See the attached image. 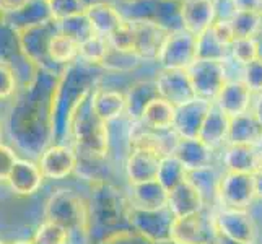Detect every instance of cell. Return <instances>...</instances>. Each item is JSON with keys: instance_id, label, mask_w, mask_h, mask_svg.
<instances>
[{"instance_id": "cell-19", "label": "cell", "mask_w": 262, "mask_h": 244, "mask_svg": "<svg viewBox=\"0 0 262 244\" xmlns=\"http://www.w3.org/2000/svg\"><path fill=\"white\" fill-rule=\"evenodd\" d=\"M90 106L96 117L110 124L127 113V96L119 90L99 86L90 95Z\"/></svg>"}, {"instance_id": "cell-46", "label": "cell", "mask_w": 262, "mask_h": 244, "mask_svg": "<svg viewBox=\"0 0 262 244\" xmlns=\"http://www.w3.org/2000/svg\"><path fill=\"white\" fill-rule=\"evenodd\" d=\"M256 192H257V197H262V174L256 176Z\"/></svg>"}, {"instance_id": "cell-26", "label": "cell", "mask_w": 262, "mask_h": 244, "mask_svg": "<svg viewBox=\"0 0 262 244\" xmlns=\"http://www.w3.org/2000/svg\"><path fill=\"white\" fill-rule=\"evenodd\" d=\"M228 130H230V116L225 114L219 106L212 104L207 114L204 125L199 134V139L207 143L213 150L228 145Z\"/></svg>"}, {"instance_id": "cell-37", "label": "cell", "mask_w": 262, "mask_h": 244, "mask_svg": "<svg viewBox=\"0 0 262 244\" xmlns=\"http://www.w3.org/2000/svg\"><path fill=\"white\" fill-rule=\"evenodd\" d=\"M110 46L111 49L122 52V54H135V34H134V28L129 18H125V21L117 28L110 38Z\"/></svg>"}, {"instance_id": "cell-47", "label": "cell", "mask_w": 262, "mask_h": 244, "mask_svg": "<svg viewBox=\"0 0 262 244\" xmlns=\"http://www.w3.org/2000/svg\"><path fill=\"white\" fill-rule=\"evenodd\" d=\"M12 244H34L33 239H20V241H15Z\"/></svg>"}, {"instance_id": "cell-41", "label": "cell", "mask_w": 262, "mask_h": 244, "mask_svg": "<svg viewBox=\"0 0 262 244\" xmlns=\"http://www.w3.org/2000/svg\"><path fill=\"white\" fill-rule=\"evenodd\" d=\"M18 90V77L13 65L0 62V101L10 99Z\"/></svg>"}, {"instance_id": "cell-2", "label": "cell", "mask_w": 262, "mask_h": 244, "mask_svg": "<svg viewBox=\"0 0 262 244\" xmlns=\"http://www.w3.org/2000/svg\"><path fill=\"white\" fill-rule=\"evenodd\" d=\"M46 220L60 225L69 233H86L90 209L86 202L72 189H57L51 194L44 209Z\"/></svg>"}, {"instance_id": "cell-1", "label": "cell", "mask_w": 262, "mask_h": 244, "mask_svg": "<svg viewBox=\"0 0 262 244\" xmlns=\"http://www.w3.org/2000/svg\"><path fill=\"white\" fill-rule=\"evenodd\" d=\"M75 153L88 160H103L110 151V129L92 111L90 98L75 111L69 124Z\"/></svg>"}, {"instance_id": "cell-8", "label": "cell", "mask_w": 262, "mask_h": 244, "mask_svg": "<svg viewBox=\"0 0 262 244\" xmlns=\"http://www.w3.org/2000/svg\"><path fill=\"white\" fill-rule=\"evenodd\" d=\"M216 197L223 209L246 210L257 197L256 176L225 171V174H222L219 179Z\"/></svg>"}, {"instance_id": "cell-20", "label": "cell", "mask_w": 262, "mask_h": 244, "mask_svg": "<svg viewBox=\"0 0 262 244\" xmlns=\"http://www.w3.org/2000/svg\"><path fill=\"white\" fill-rule=\"evenodd\" d=\"M223 166L233 173L262 174V148L256 145H227L223 151Z\"/></svg>"}, {"instance_id": "cell-29", "label": "cell", "mask_w": 262, "mask_h": 244, "mask_svg": "<svg viewBox=\"0 0 262 244\" xmlns=\"http://www.w3.org/2000/svg\"><path fill=\"white\" fill-rule=\"evenodd\" d=\"M80 44L70 36L57 31L48 44V57L52 65H72L78 60Z\"/></svg>"}, {"instance_id": "cell-36", "label": "cell", "mask_w": 262, "mask_h": 244, "mask_svg": "<svg viewBox=\"0 0 262 244\" xmlns=\"http://www.w3.org/2000/svg\"><path fill=\"white\" fill-rule=\"evenodd\" d=\"M49 12L54 21H64L67 18L85 13V0H48Z\"/></svg>"}, {"instance_id": "cell-48", "label": "cell", "mask_w": 262, "mask_h": 244, "mask_svg": "<svg viewBox=\"0 0 262 244\" xmlns=\"http://www.w3.org/2000/svg\"><path fill=\"white\" fill-rule=\"evenodd\" d=\"M161 2H178V4H179L181 0H161Z\"/></svg>"}, {"instance_id": "cell-14", "label": "cell", "mask_w": 262, "mask_h": 244, "mask_svg": "<svg viewBox=\"0 0 262 244\" xmlns=\"http://www.w3.org/2000/svg\"><path fill=\"white\" fill-rule=\"evenodd\" d=\"M213 103L202 98H194L183 106L176 107V117L173 130L178 137L183 139H199V134L204 125V121L209 114Z\"/></svg>"}, {"instance_id": "cell-3", "label": "cell", "mask_w": 262, "mask_h": 244, "mask_svg": "<svg viewBox=\"0 0 262 244\" xmlns=\"http://www.w3.org/2000/svg\"><path fill=\"white\" fill-rule=\"evenodd\" d=\"M199 42L201 36L189 33L184 28L171 30L157 64L160 69L187 70L199 59Z\"/></svg>"}, {"instance_id": "cell-21", "label": "cell", "mask_w": 262, "mask_h": 244, "mask_svg": "<svg viewBox=\"0 0 262 244\" xmlns=\"http://www.w3.org/2000/svg\"><path fill=\"white\" fill-rule=\"evenodd\" d=\"M85 16L88 18L95 34L104 36V38H110L125 21V16L111 0L88 4L85 8Z\"/></svg>"}, {"instance_id": "cell-13", "label": "cell", "mask_w": 262, "mask_h": 244, "mask_svg": "<svg viewBox=\"0 0 262 244\" xmlns=\"http://www.w3.org/2000/svg\"><path fill=\"white\" fill-rule=\"evenodd\" d=\"M178 15L181 28L195 36H202L212 28L219 18L216 0H181Z\"/></svg>"}, {"instance_id": "cell-33", "label": "cell", "mask_w": 262, "mask_h": 244, "mask_svg": "<svg viewBox=\"0 0 262 244\" xmlns=\"http://www.w3.org/2000/svg\"><path fill=\"white\" fill-rule=\"evenodd\" d=\"M157 179L168 192H171L176 186H179L181 183H184L187 179V169L181 165L173 155H168L165 158H161V165H160Z\"/></svg>"}, {"instance_id": "cell-17", "label": "cell", "mask_w": 262, "mask_h": 244, "mask_svg": "<svg viewBox=\"0 0 262 244\" xmlns=\"http://www.w3.org/2000/svg\"><path fill=\"white\" fill-rule=\"evenodd\" d=\"M215 106H219L220 109L230 116H239L252 109L254 106V93L246 86V83L239 80H228L222 92L213 101Z\"/></svg>"}, {"instance_id": "cell-49", "label": "cell", "mask_w": 262, "mask_h": 244, "mask_svg": "<svg viewBox=\"0 0 262 244\" xmlns=\"http://www.w3.org/2000/svg\"><path fill=\"white\" fill-rule=\"evenodd\" d=\"M4 21V15H2V12H0V23Z\"/></svg>"}, {"instance_id": "cell-25", "label": "cell", "mask_w": 262, "mask_h": 244, "mask_svg": "<svg viewBox=\"0 0 262 244\" xmlns=\"http://www.w3.org/2000/svg\"><path fill=\"white\" fill-rule=\"evenodd\" d=\"M42 173L38 165L28 160H16L7 183L18 195H33L42 186Z\"/></svg>"}, {"instance_id": "cell-44", "label": "cell", "mask_w": 262, "mask_h": 244, "mask_svg": "<svg viewBox=\"0 0 262 244\" xmlns=\"http://www.w3.org/2000/svg\"><path fill=\"white\" fill-rule=\"evenodd\" d=\"M236 10H259L262 12V0H233Z\"/></svg>"}, {"instance_id": "cell-51", "label": "cell", "mask_w": 262, "mask_h": 244, "mask_svg": "<svg viewBox=\"0 0 262 244\" xmlns=\"http://www.w3.org/2000/svg\"><path fill=\"white\" fill-rule=\"evenodd\" d=\"M0 244H4V242H2V241H0Z\"/></svg>"}, {"instance_id": "cell-42", "label": "cell", "mask_w": 262, "mask_h": 244, "mask_svg": "<svg viewBox=\"0 0 262 244\" xmlns=\"http://www.w3.org/2000/svg\"><path fill=\"white\" fill-rule=\"evenodd\" d=\"M16 160L18 158L15 155V151L10 147L0 143V181H8Z\"/></svg>"}, {"instance_id": "cell-18", "label": "cell", "mask_w": 262, "mask_h": 244, "mask_svg": "<svg viewBox=\"0 0 262 244\" xmlns=\"http://www.w3.org/2000/svg\"><path fill=\"white\" fill-rule=\"evenodd\" d=\"M168 209L174 215V218H181V216H189V215H194L199 212H204L205 195L201 189L187 178L184 183H181L169 192Z\"/></svg>"}, {"instance_id": "cell-4", "label": "cell", "mask_w": 262, "mask_h": 244, "mask_svg": "<svg viewBox=\"0 0 262 244\" xmlns=\"http://www.w3.org/2000/svg\"><path fill=\"white\" fill-rule=\"evenodd\" d=\"M174 215L169 209L161 210H139L130 205L127 223L134 233L148 244H169L171 228H173Z\"/></svg>"}, {"instance_id": "cell-35", "label": "cell", "mask_w": 262, "mask_h": 244, "mask_svg": "<svg viewBox=\"0 0 262 244\" xmlns=\"http://www.w3.org/2000/svg\"><path fill=\"white\" fill-rule=\"evenodd\" d=\"M59 31L70 36V38L75 39L78 44H82L83 41H86L90 38V36L95 34L92 25H90L85 13L72 16V18H67V20H64V21H60L59 23Z\"/></svg>"}, {"instance_id": "cell-22", "label": "cell", "mask_w": 262, "mask_h": 244, "mask_svg": "<svg viewBox=\"0 0 262 244\" xmlns=\"http://www.w3.org/2000/svg\"><path fill=\"white\" fill-rule=\"evenodd\" d=\"M161 158L157 153L148 150L130 148L127 160H125V176L130 184L147 183L158 178V171L161 165Z\"/></svg>"}, {"instance_id": "cell-24", "label": "cell", "mask_w": 262, "mask_h": 244, "mask_svg": "<svg viewBox=\"0 0 262 244\" xmlns=\"http://www.w3.org/2000/svg\"><path fill=\"white\" fill-rule=\"evenodd\" d=\"M169 192L155 181H147V183L130 184L129 202L134 209L139 210H161L168 209Z\"/></svg>"}, {"instance_id": "cell-28", "label": "cell", "mask_w": 262, "mask_h": 244, "mask_svg": "<svg viewBox=\"0 0 262 244\" xmlns=\"http://www.w3.org/2000/svg\"><path fill=\"white\" fill-rule=\"evenodd\" d=\"M52 20L49 5L46 0H30L20 12L13 15L4 16V21L12 26V28L18 33L26 28H33V26L44 25Z\"/></svg>"}, {"instance_id": "cell-27", "label": "cell", "mask_w": 262, "mask_h": 244, "mask_svg": "<svg viewBox=\"0 0 262 244\" xmlns=\"http://www.w3.org/2000/svg\"><path fill=\"white\" fill-rule=\"evenodd\" d=\"M176 117V106L171 104L169 101L163 98H155L145 106V109L142 111V116L137 122L142 125L157 130V132H169L173 130Z\"/></svg>"}, {"instance_id": "cell-43", "label": "cell", "mask_w": 262, "mask_h": 244, "mask_svg": "<svg viewBox=\"0 0 262 244\" xmlns=\"http://www.w3.org/2000/svg\"><path fill=\"white\" fill-rule=\"evenodd\" d=\"M28 2L30 0H0V12H2L4 16L13 15L20 12Z\"/></svg>"}, {"instance_id": "cell-32", "label": "cell", "mask_w": 262, "mask_h": 244, "mask_svg": "<svg viewBox=\"0 0 262 244\" xmlns=\"http://www.w3.org/2000/svg\"><path fill=\"white\" fill-rule=\"evenodd\" d=\"M234 36L238 38H257L262 34V12L236 10L231 16Z\"/></svg>"}, {"instance_id": "cell-9", "label": "cell", "mask_w": 262, "mask_h": 244, "mask_svg": "<svg viewBox=\"0 0 262 244\" xmlns=\"http://www.w3.org/2000/svg\"><path fill=\"white\" fill-rule=\"evenodd\" d=\"M219 239L213 216L199 212L174 218L171 228V244H209Z\"/></svg>"}, {"instance_id": "cell-23", "label": "cell", "mask_w": 262, "mask_h": 244, "mask_svg": "<svg viewBox=\"0 0 262 244\" xmlns=\"http://www.w3.org/2000/svg\"><path fill=\"white\" fill-rule=\"evenodd\" d=\"M228 145H262V124L254 109L230 117Z\"/></svg>"}, {"instance_id": "cell-15", "label": "cell", "mask_w": 262, "mask_h": 244, "mask_svg": "<svg viewBox=\"0 0 262 244\" xmlns=\"http://www.w3.org/2000/svg\"><path fill=\"white\" fill-rule=\"evenodd\" d=\"M171 155L187 169V173H194V171L209 169L213 166L215 150L201 139L178 137Z\"/></svg>"}, {"instance_id": "cell-11", "label": "cell", "mask_w": 262, "mask_h": 244, "mask_svg": "<svg viewBox=\"0 0 262 244\" xmlns=\"http://www.w3.org/2000/svg\"><path fill=\"white\" fill-rule=\"evenodd\" d=\"M92 202V215L95 213L96 220L103 225H117L127 221L130 210L129 197H122L116 187L99 183L95 187V195Z\"/></svg>"}, {"instance_id": "cell-34", "label": "cell", "mask_w": 262, "mask_h": 244, "mask_svg": "<svg viewBox=\"0 0 262 244\" xmlns=\"http://www.w3.org/2000/svg\"><path fill=\"white\" fill-rule=\"evenodd\" d=\"M230 56L239 67L260 57V41L257 38H238L230 48Z\"/></svg>"}, {"instance_id": "cell-39", "label": "cell", "mask_w": 262, "mask_h": 244, "mask_svg": "<svg viewBox=\"0 0 262 244\" xmlns=\"http://www.w3.org/2000/svg\"><path fill=\"white\" fill-rule=\"evenodd\" d=\"M209 34L219 46H222L227 51H230L231 44L236 39L231 20H225V18H216L215 23L212 25V28L209 30Z\"/></svg>"}, {"instance_id": "cell-50", "label": "cell", "mask_w": 262, "mask_h": 244, "mask_svg": "<svg viewBox=\"0 0 262 244\" xmlns=\"http://www.w3.org/2000/svg\"><path fill=\"white\" fill-rule=\"evenodd\" d=\"M209 244H220V242H219V239H216L215 242H209Z\"/></svg>"}, {"instance_id": "cell-52", "label": "cell", "mask_w": 262, "mask_h": 244, "mask_svg": "<svg viewBox=\"0 0 262 244\" xmlns=\"http://www.w3.org/2000/svg\"><path fill=\"white\" fill-rule=\"evenodd\" d=\"M46 2H48V0H46Z\"/></svg>"}, {"instance_id": "cell-6", "label": "cell", "mask_w": 262, "mask_h": 244, "mask_svg": "<svg viewBox=\"0 0 262 244\" xmlns=\"http://www.w3.org/2000/svg\"><path fill=\"white\" fill-rule=\"evenodd\" d=\"M129 20L135 34V56L142 62H157L171 30L155 18L137 16Z\"/></svg>"}, {"instance_id": "cell-12", "label": "cell", "mask_w": 262, "mask_h": 244, "mask_svg": "<svg viewBox=\"0 0 262 244\" xmlns=\"http://www.w3.org/2000/svg\"><path fill=\"white\" fill-rule=\"evenodd\" d=\"M153 80H155L158 96L166 99L171 104H174L176 107L197 98L187 70L160 69Z\"/></svg>"}, {"instance_id": "cell-31", "label": "cell", "mask_w": 262, "mask_h": 244, "mask_svg": "<svg viewBox=\"0 0 262 244\" xmlns=\"http://www.w3.org/2000/svg\"><path fill=\"white\" fill-rule=\"evenodd\" d=\"M111 51L110 41L104 36L93 34L86 41L80 44L78 60L88 67H103L107 54Z\"/></svg>"}, {"instance_id": "cell-38", "label": "cell", "mask_w": 262, "mask_h": 244, "mask_svg": "<svg viewBox=\"0 0 262 244\" xmlns=\"http://www.w3.org/2000/svg\"><path fill=\"white\" fill-rule=\"evenodd\" d=\"M33 242L34 244H67L69 231L66 228H62L60 225L46 220L38 230H36Z\"/></svg>"}, {"instance_id": "cell-7", "label": "cell", "mask_w": 262, "mask_h": 244, "mask_svg": "<svg viewBox=\"0 0 262 244\" xmlns=\"http://www.w3.org/2000/svg\"><path fill=\"white\" fill-rule=\"evenodd\" d=\"M59 31L57 21H48L44 25L26 28L23 31H18V44L23 57L31 62V64L39 70L52 72V64L48 57V44L51 38Z\"/></svg>"}, {"instance_id": "cell-10", "label": "cell", "mask_w": 262, "mask_h": 244, "mask_svg": "<svg viewBox=\"0 0 262 244\" xmlns=\"http://www.w3.org/2000/svg\"><path fill=\"white\" fill-rule=\"evenodd\" d=\"M219 236L238 244H254L257 228L254 218L246 210L222 209L213 215Z\"/></svg>"}, {"instance_id": "cell-40", "label": "cell", "mask_w": 262, "mask_h": 244, "mask_svg": "<svg viewBox=\"0 0 262 244\" xmlns=\"http://www.w3.org/2000/svg\"><path fill=\"white\" fill-rule=\"evenodd\" d=\"M241 80L254 95H262V56L241 67Z\"/></svg>"}, {"instance_id": "cell-30", "label": "cell", "mask_w": 262, "mask_h": 244, "mask_svg": "<svg viewBox=\"0 0 262 244\" xmlns=\"http://www.w3.org/2000/svg\"><path fill=\"white\" fill-rule=\"evenodd\" d=\"M125 96H127V114L132 122H137L142 116V111L145 109V106L151 99L158 98L155 80L137 81V83L130 86L129 93Z\"/></svg>"}, {"instance_id": "cell-5", "label": "cell", "mask_w": 262, "mask_h": 244, "mask_svg": "<svg viewBox=\"0 0 262 244\" xmlns=\"http://www.w3.org/2000/svg\"><path fill=\"white\" fill-rule=\"evenodd\" d=\"M189 78L192 81L197 98L207 99L213 103L222 88L228 81L227 62L225 59H209L199 57L194 64L187 69Z\"/></svg>"}, {"instance_id": "cell-16", "label": "cell", "mask_w": 262, "mask_h": 244, "mask_svg": "<svg viewBox=\"0 0 262 244\" xmlns=\"http://www.w3.org/2000/svg\"><path fill=\"white\" fill-rule=\"evenodd\" d=\"M38 166L46 179H66L77 169L78 157L67 145H51L42 151Z\"/></svg>"}, {"instance_id": "cell-53", "label": "cell", "mask_w": 262, "mask_h": 244, "mask_svg": "<svg viewBox=\"0 0 262 244\" xmlns=\"http://www.w3.org/2000/svg\"><path fill=\"white\" fill-rule=\"evenodd\" d=\"M0 143H2V142H0Z\"/></svg>"}, {"instance_id": "cell-45", "label": "cell", "mask_w": 262, "mask_h": 244, "mask_svg": "<svg viewBox=\"0 0 262 244\" xmlns=\"http://www.w3.org/2000/svg\"><path fill=\"white\" fill-rule=\"evenodd\" d=\"M254 113L257 114L259 121L262 124V95H256L254 98Z\"/></svg>"}]
</instances>
